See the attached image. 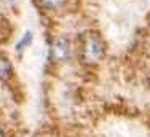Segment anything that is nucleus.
<instances>
[{"mask_svg":"<svg viewBox=\"0 0 150 137\" xmlns=\"http://www.w3.org/2000/svg\"><path fill=\"white\" fill-rule=\"evenodd\" d=\"M80 51L81 56L86 62H98L101 61L105 54V46L102 38L94 32H88L85 34V37L81 38V45H80Z\"/></svg>","mask_w":150,"mask_h":137,"instance_id":"1","label":"nucleus"},{"mask_svg":"<svg viewBox=\"0 0 150 137\" xmlns=\"http://www.w3.org/2000/svg\"><path fill=\"white\" fill-rule=\"evenodd\" d=\"M70 53V43L66 37H59L53 42L51 46V57L53 61H58V62H62L69 57Z\"/></svg>","mask_w":150,"mask_h":137,"instance_id":"2","label":"nucleus"},{"mask_svg":"<svg viewBox=\"0 0 150 137\" xmlns=\"http://www.w3.org/2000/svg\"><path fill=\"white\" fill-rule=\"evenodd\" d=\"M13 77V66L5 56L0 54V80L6 81Z\"/></svg>","mask_w":150,"mask_h":137,"instance_id":"3","label":"nucleus"},{"mask_svg":"<svg viewBox=\"0 0 150 137\" xmlns=\"http://www.w3.org/2000/svg\"><path fill=\"white\" fill-rule=\"evenodd\" d=\"M40 5L50 11H58L66 5V0H40Z\"/></svg>","mask_w":150,"mask_h":137,"instance_id":"4","label":"nucleus"},{"mask_svg":"<svg viewBox=\"0 0 150 137\" xmlns=\"http://www.w3.org/2000/svg\"><path fill=\"white\" fill-rule=\"evenodd\" d=\"M30 42H32V32H26V34H24V37H23V40L18 42L16 49H18L19 53H23L24 48H26L27 45H30Z\"/></svg>","mask_w":150,"mask_h":137,"instance_id":"5","label":"nucleus"}]
</instances>
